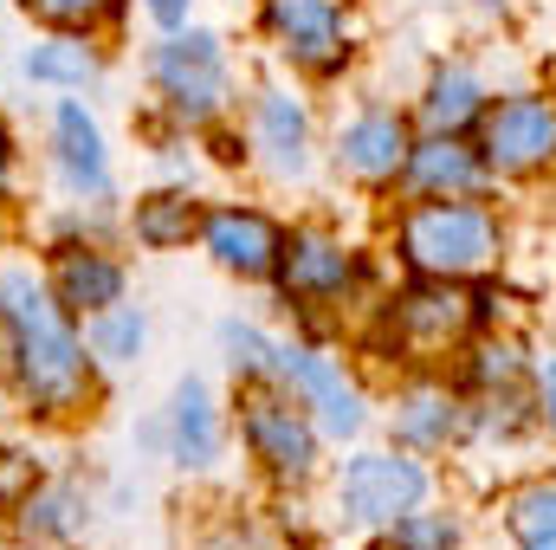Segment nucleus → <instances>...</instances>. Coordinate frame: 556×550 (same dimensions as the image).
I'll return each mask as SVG.
<instances>
[{
	"instance_id": "nucleus-1",
	"label": "nucleus",
	"mask_w": 556,
	"mask_h": 550,
	"mask_svg": "<svg viewBox=\"0 0 556 550\" xmlns=\"http://www.w3.org/2000/svg\"><path fill=\"white\" fill-rule=\"evenodd\" d=\"M0 311H7V324L20 337V370H26L33 402H46V409L72 402L78 383H85V350H78L72 324L59 317V304L39 291V278L7 273L0 278Z\"/></svg>"
},
{
	"instance_id": "nucleus-2",
	"label": "nucleus",
	"mask_w": 556,
	"mask_h": 550,
	"mask_svg": "<svg viewBox=\"0 0 556 550\" xmlns=\"http://www.w3.org/2000/svg\"><path fill=\"white\" fill-rule=\"evenodd\" d=\"M402 247L427 278H466L479 266H492V247H498V227L485 208L446 195V201H420L415 214L402 221Z\"/></svg>"
},
{
	"instance_id": "nucleus-3",
	"label": "nucleus",
	"mask_w": 556,
	"mask_h": 550,
	"mask_svg": "<svg viewBox=\"0 0 556 550\" xmlns=\"http://www.w3.org/2000/svg\"><path fill=\"white\" fill-rule=\"evenodd\" d=\"M485 168L498 175H531L556 162V98H505L485 111Z\"/></svg>"
},
{
	"instance_id": "nucleus-4",
	"label": "nucleus",
	"mask_w": 556,
	"mask_h": 550,
	"mask_svg": "<svg viewBox=\"0 0 556 550\" xmlns=\"http://www.w3.org/2000/svg\"><path fill=\"white\" fill-rule=\"evenodd\" d=\"M427 492V473L402 453H356L343 466V512L356 525H395L402 512H415Z\"/></svg>"
},
{
	"instance_id": "nucleus-5",
	"label": "nucleus",
	"mask_w": 556,
	"mask_h": 550,
	"mask_svg": "<svg viewBox=\"0 0 556 550\" xmlns=\"http://www.w3.org/2000/svg\"><path fill=\"white\" fill-rule=\"evenodd\" d=\"M155 85L162 98L181 111V117H214L227 104V72H220V46L207 33H188V39H168L155 52Z\"/></svg>"
},
{
	"instance_id": "nucleus-6",
	"label": "nucleus",
	"mask_w": 556,
	"mask_h": 550,
	"mask_svg": "<svg viewBox=\"0 0 556 550\" xmlns=\"http://www.w3.org/2000/svg\"><path fill=\"white\" fill-rule=\"evenodd\" d=\"M472 317H479V304L472 298H459L446 278H427L415 285L402 304H395V343L402 350H415V357H440L446 343H459L466 330H472Z\"/></svg>"
},
{
	"instance_id": "nucleus-7",
	"label": "nucleus",
	"mask_w": 556,
	"mask_h": 550,
	"mask_svg": "<svg viewBox=\"0 0 556 550\" xmlns=\"http://www.w3.org/2000/svg\"><path fill=\"white\" fill-rule=\"evenodd\" d=\"M273 370L285 376V389H291L304 409H317V421H324L337 440H350V434L363 427V396L343 383V370H337L330 357H311V350H273Z\"/></svg>"
},
{
	"instance_id": "nucleus-8",
	"label": "nucleus",
	"mask_w": 556,
	"mask_h": 550,
	"mask_svg": "<svg viewBox=\"0 0 556 550\" xmlns=\"http://www.w3.org/2000/svg\"><path fill=\"white\" fill-rule=\"evenodd\" d=\"M247 440H253V453L273 466L278 479H304L311 460H317V434L278 396H247Z\"/></svg>"
},
{
	"instance_id": "nucleus-9",
	"label": "nucleus",
	"mask_w": 556,
	"mask_h": 550,
	"mask_svg": "<svg viewBox=\"0 0 556 550\" xmlns=\"http://www.w3.org/2000/svg\"><path fill=\"white\" fill-rule=\"evenodd\" d=\"M273 33L285 39V52L311 72H337L343 65V20L337 0H273L266 7Z\"/></svg>"
},
{
	"instance_id": "nucleus-10",
	"label": "nucleus",
	"mask_w": 556,
	"mask_h": 550,
	"mask_svg": "<svg viewBox=\"0 0 556 550\" xmlns=\"http://www.w3.org/2000/svg\"><path fill=\"white\" fill-rule=\"evenodd\" d=\"M278 247H285V234H278L266 214H253V208H220V214L207 221V253H214L227 273H240V278L273 273Z\"/></svg>"
},
{
	"instance_id": "nucleus-11",
	"label": "nucleus",
	"mask_w": 556,
	"mask_h": 550,
	"mask_svg": "<svg viewBox=\"0 0 556 550\" xmlns=\"http://www.w3.org/2000/svg\"><path fill=\"white\" fill-rule=\"evenodd\" d=\"M408 124L402 117H389V111H369V117H356L350 130H343V162L363 175V182H389V175H402L408 168Z\"/></svg>"
},
{
	"instance_id": "nucleus-12",
	"label": "nucleus",
	"mask_w": 556,
	"mask_h": 550,
	"mask_svg": "<svg viewBox=\"0 0 556 550\" xmlns=\"http://www.w3.org/2000/svg\"><path fill=\"white\" fill-rule=\"evenodd\" d=\"M350 253L337 247V240H317V234H298L291 247H278V278H285V291L291 298H330V291H343L350 285Z\"/></svg>"
},
{
	"instance_id": "nucleus-13",
	"label": "nucleus",
	"mask_w": 556,
	"mask_h": 550,
	"mask_svg": "<svg viewBox=\"0 0 556 550\" xmlns=\"http://www.w3.org/2000/svg\"><path fill=\"white\" fill-rule=\"evenodd\" d=\"M408 175L420 195H472L485 182V155H472L459 137H427L408 149Z\"/></svg>"
},
{
	"instance_id": "nucleus-14",
	"label": "nucleus",
	"mask_w": 556,
	"mask_h": 550,
	"mask_svg": "<svg viewBox=\"0 0 556 550\" xmlns=\"http://www.w3.org/2000/svg\"><path fill=\"white\" fill-rule=\"evenodd\" d=\"M59 298L72 311H111L124 298V273L111 260H98V253H65L59 260Z\"/></svg>"
},
{
	"instance_id": "nucleus-15",
	"label": "nucleus",
	"mask_w": 556,
	"mask_h": 550,
	"mask_svg": "<svg viewBox=\"0 0 556 550\" xmlns=\"http://www.w3.org/2000/svg\"><path fill=\"white\" fill-rule=\"evenodd\" d=\"M472 117H485V91H479V78L472 72H440L433 78V91H427V124H433V137H459Z\"/></svg>"
},
{
	"instance_id": "nucleus-16",
	"label": "nucleus",
	"mask_w": 556,
	"mask_h": 550,
	"mask_svg": "<svg viewBox=\"0 0 556 550\" xmlns=\"http://www.w3.org/2000/svg\"><path fill=\"white\" fill-rule=\"evenodd\" d=\"M214 447H220V427H214V409H207V389L188 376L175 389V453H181V466H207Z\"/></svg>"
},
{
	"instance_id": "nucleus-17",
	"label": "nucleus",
	"mask_w": 556,
	"mask_h": 550,
	"mask_svg": "<svg viewBox=\"0 0 556 550\" xmlns=\"http://www.w3.org/2000/svg\"><path fill=\"white\" fill-rule=\"evenodd\" d=\"M260 142L273 149L278 175H304V111L285 91H266L260 98Z\"/></svg>"
},
{
	"instance_id": "nucleus-18",
	"label": "nucleus",
	"mask_w": 556,
	"mask_h": 550,
	"mask_svg": "<svg viewBox=\"0 0 556 550\" xmlns=\"http://www.w3.org/2000/svg\"><path fill=\"white\" fill-rule=\"evenodd\" d=\"M59 155H65V175L78 188H104V142L78 104H59Z\"/></svg>"
},
{
	"instance_id": "nucleus-19",
	"label": "nucleus",
	"mask_w": 556,
	"mask_h": 550,
	"mask_svg": "<svg viewBox=\"0 0 556 550\" xmlns=\"http://www.w3.org/2000/svg\"><path fill=\"white\" fill-rule=\"evenodd\" d=\"M511 538L518 550H556V479H538L511 499Z\"/></svg>"
},
{
	"instance_id": "nucleus-20",
	"label": "nucleus",
	"mask_w": 556,
	"mask_h": 550,
	"mask_svg": "<svg viewBox=\"0 0 556 550\" xmlns=\"http://www.w3.org/2000/svg\"><path fill=\"white\" fill-rule=\"evenodd\" d=\"M188 234H194V201L188 195H149V201H137L142 247H188Z\"/></svg>"
},
{
	"instance_id": "nucleus-21",
	"label": "nucleus",
	"mask_w": 556,
	"mask_h": 550,
	"mask_svg": "<svg viewBox=\"0 0 556 550\" xmlns=\"http://www.w3.org/2000/svg\"><path fill=\"white\" fill-rule=\"evenodd\" d=\"M26 72L46 78V85H85V78L98 72V59H91L78 39H46V46L26 52Z\"/></svg>"
},
{
	"instance_id": "nucleus-22",
	"label": "nucleus",
	"mask_w": 556,
	"mask_h": 550,
	"mask_svg": "<svg viewBox=\"0 0 556 550\" xmlns=\"http://www.w3.org/2000/svg\"><path fill=\"white\" fill-rule=\"evenodd\" d=\"M91 350L104 357V363H130L142 350V317L137 311H98V324H91Z\"/></svg>"
},
{
	"instance_id": "nucleus-23",
	"label": "nucleus",
	"mask_w": 556,
	"mask_h": 550,
	"mask_svg": "<svg viewBox=\"0 0 556 550\" xmlns=\"http://www.w3.org/2000/svg\"><path fill=\"white\" fill-rule=\"evenodd\" d=\"M459 545V525L440 518V512H402L395 518V550H453Z\"/></svg>"
},
{
	"instance_id": "nucleus-24",
	"label": "nucleus",
	"mask_w": 556,
	"mask_h": 550,
	"mask_svg": "<svg viewBox=\"0 0 556 550\" xmlns=\"http://www.w3.org/2000/svg\"><path fill=\"white\" fill-rule=\"evenodd\" d=\"M33 492H39V466H33L26 453H7V447H0V512L26 505Z\"/></svg>"
},
{
	"instance_id": "nucleus-25",
	"label": "nucleus",
	"mask_w": 556,
	"mask_h": 550,
	"mask_svg": "<svg viewBox=\"0 0 556 550\" xmlns=\"http://www.w3.org/2000/svg\"><path fill=\"white\" fill-rule=\"evenodd\" d=\"M220 343H227V357H233V370H247V376H260V370H273V343H266L260 330H247V324H227V330H220Z\"/></svg>"
},
{
	"instance_id": "nucleus-26",
	"label": "nucleus",
	"mask_w": 556,
	"mask_h": 550,
	"mask_svg": "<svg viewBox=\"0 0 556 550\" xmlns=\"http://www.w3.org/2000/svg\"><path fill=\"white\" fill-rule=\"evenodd\" d=\"M39 20H52V26H91V20H104L117 0H26Z\"/></svg>"
},
{
	"instance_id": "nucleus-27",
	"label": "nucleus",
	"mask_w": 556,
	"mask_h": 550,
	"mask_svg": "<svg viewBox=\"0 0 556 550\" xmlns=\"http://www.w3.org/2000/svg\"><path fill=\"white\" fill-rule=\"evenodd\" d=\"M402 427H408L415 440H440V434L453 427V402H440V396H415L408 414H402Z\"/></svg>"
},
{
	"instance_id": "nucleus-28",
	"label": "nucleus",
	"mask_w": 556,
	"mask_h": 550,
	"mask_svg": "<svg viewBox=\"0 0 556 550\" xmlns=\"http://www.w3.org/2000/svg\"><path fill=\"white\" fill-rule=\"evenodd\" d=\"M72 512H78V499H72V492H39V499H33V512H26V532H72V525H78Z\"/></svg>"
},
{
	"instance_id": "nucleus-29",
	"label": "nucleus",
	"mask_w": 556,
	"mask_h": 550,
	"mask_svg": "<svg viewBox=\"0 0 556 550\" xmlns=\"http://www.w3.org/2000/svg\"><path fill=\"white\" fill-rule=\"evenodd\" d=\"M538 402H544V421L556 427V357L538 363Z\"/></svg>"
},
{
	"instance_id": "nucleus-30",
	"label": "nucleus",
	"mask_w": 556,
	"mask_h": 550,
	"mask_svg": "<svg viewBox=\"0 0 556 550\" xmlns=\"http://www.w3.org/2000/svg\"><path fill=\"white\" fill-rule=\"evenodd\" d=\"M149 13H155L162 26H181V20H188V0H149Z\"/></svg>"
},
{
	"instance_id": "nucleus-31",
	"label": "nucleus",
	"mask_w": 556,
	"mask_h": 550,
	"mask_svg": "<svg viewBox=\"0 0 556 550\" xmlns=\"http://www.w3.org/2000/svg\"><path fill=\"white\" fill-rule=\"evenodd\" d=\"M0 195H7V142H0Z\"/></svg>"
},
{
	"instance_id": "nucleus-32",
	"label": "nucleus",
	"mask_w": 556,
	"mask_h": 550,
	"mask_svg": "<svg viewBox=\"0 0 556 550\" xmlns=\"http://www.w3.org/2000/svg\"><path fill=\"white\" fill-rule=\"evenodd\" d=\"M479 7H505V0H479Z\"/></svg>"
}]
</instances>
